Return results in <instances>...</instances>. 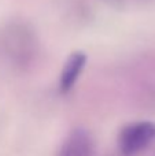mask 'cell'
<instances>
[{
    "label": "cell",
    "instance_id": "cell-1",
    "mask_svg": "<svg viewBox=\"0 0 155 156\" xmlns=\"http://www.w3.org/2000/svg\"><path fill=\"white\" fill-rule=\"evenodd\" d=\"M3 51L11 62L23 63L33 56L36 51V37L30 29L23 25H11L3 32Z\"/></svg>",
    "mask_w": 155,
    "mask_h": 156
},
{
    "label": "cell",
    "instance_id": "cell-2",
    "mask_svg": "<svg viewBox=\"0 0 155 156\" xmlns=\"http://www.w3.org/2000/svg\"><path fill=\"white\" fill-rule=\"evenodd\" d=\"M155 140V123L150 121L135 122L125 126L118 137V147L125 156H133L146 149Z\"/></svg>",
    "mask_w": 155,
    "mask_h": 156
},
{
    "label": "cell",
    "instance_id": "cell-3",
    "mask_svg": "<svg viewBox=\"0 0 155 156\" xmlns=\"http://www.w3.org/2000/svg\"><path fill=\"white\" fill-rule=\"evenodd\" d=\"M56 156H95L91 134L84 129L73 130L63 141Z\"/></svg>",
    "mask_w": 155,
    "mask_h": 156
},
{
    "label": "cell",
    "instance_id": "cell-4",
    "mask_svg": "<svg viewBox=\"0 0 155 156\" xmlns=\"http://www.w3.org/2000/svg\"><path fill=\"white\" fill-rule=\"evenodd\" d=\"M85 63H87V55L80 51L73 52L66 59L59 78V90L62 93L70 92L71 88L76 85L77 80L81 76L82 70L85 67Z\"/></svg>",
    "mask_w": 155,
    "mask_h": 156
},
{
    "label": "cell",
    "instance_id": "cell-5",
    "mask_svg": "<svg viewBox=\"0 0 155 156\" xmlns=\"http://www.w3.org/2000/svg\"><path fill=\"white\" fill-rule=\"evenodd\" d=\"M106 2H109L110 4H118V3H121L122 0H106Z\"/></svg>",
    "mask_w": 155,
    "mask_h": 156
}]
</instances>
